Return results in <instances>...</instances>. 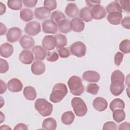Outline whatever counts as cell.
<instances>
[{"instance_id": "6da1fadb", "label": "cell", "mask_w": 130, "mask_h": 130, "mask_svg": "<svg viewBox=\"0 0 130 130\" xmlns=\"http://www.w3.org/2000/svg\"><path fill=\"white\" fill-rule=\"evenodd\" d=\"M68 93V88L65 84L58 83L54 85L50 95L49 100L54 103L60 102Z\"/></svg>"}, {"instance_id": "7a4b0ae2", "label": "cell", "mask_w": 130, "mask_h": 130, "mask_svg": "<svg viewBox=\"0 0 130 130\" xmlns=\"http://www.w3.org/2000/svg\"><path fill=\"white\" fill-rule=\"evenodd\" d=\"M68 85L71 93L74 95H80L84 91V86L81 79L77 76H71L68 81Z\"/></svg>"}, {"instance_id": "3957f363", "label": "cell", "mask_w": 130, "mask_h": 130, "mask_svg": "<svg viewBox=\"0 0 130 130\" xmlns=\"http://www.w3.org/2000/svg\"><path fill=\"white\" fill-rule=\"evenodd\" d=\"M35 108L43 117L51 115L53 111V105L45 99H38L35 102Z\"/></svg>"}, {"instance_id": "277c9868", "label": "cell", "mask_w": 130, "mask_h": 130, "mask_svg": "<svg viewBox=\"0 0 130 130\" xmlns=\"http://www.w3.org/2000/svg\"><path fill=\"white\" fill-rule=\"evenodd\" d=\"M71 105L75 114L78 117L85 115L87 112V107L84 101L80 98L74 97L72 99Z\"/></svg>"}, {"instance_id": "5b68a950", "label": "cell", "mask_w": 130, "mask_h": 130, "mask_svg": "<svg viewBox=\"0 0 130 130\" xmlns=\"http://www.w3.org/2000/svg\"><path fill=\"white\" fill-rule=\"evenodd\" d=\"M72 55L78 57H83L86 52V45L82 42L77 41L73 43L70 47Z\"/></svg>"}, {"instance_id": "8992f818", "label": "cell", "mask_w": 130, "mask_h": 130, "mask_svg": "<svg viewBox=\"0 0 130 130\" xmlns=\"http://www.w3.org/2000/svg\"><path fill=\"white\" fill-rule=\"evenodd\" d=\"M24 31L28 35L31 36H36L41 31L40 23L36 21H30L26 24Z\"/></svg>"}, {"instance_id": "52a82bcc", "label": "cell", "mask_w": 130, "mask_h": 130, "mask_svg": "<svg viewBox=\"0 0 130 130\" xmlns=\"http://www.w3.org/2000/svg\"><path fill=\"white\" fill-rule=\"evenodd\" d=\"M22 34L21 30L17 27H13L10 28L6 35L7 40L10 43L17 42L20 38Z\"/></svg>"}, {"instance_id": "ba28073f", "label": "cell", "mask_w": 130, "mask_h": 130, "mask_svg": "<svg viewBox=\"0 0 130 130\" xmlns=\"http://www.w3.org/2000/svg\"><path fill=\"white\" fill-rule=\"evenodd\" d=\"M124 82L119 80H113L110 86V90L111 93L115 95L118 96L122 93L124 89Z\"/></svg>"}, {"instance_id": "9c48e42d", "label": "cell", "mask_w": 130, "mask_h": 130, "mask_svg": "<svg viewBox=\"0 0 130 130\" xmlns=\"http://www.w3.org/2000/svg\"><path fill=\"white\" fill-rule=\"evenodd\" d=\"M42 30L45 34H55L58 30L57 24L52 20L47 19L42 24Z\"/></svg>"}, {"instance_id": "30bf717a", "label": "cell", "mask_w": 130, "mask_h": 130, "mask_svg": "<svg viewBox=\"0 0 130 130\" xmlns=\"http://www.w3.org/2000/svg\"><path fill=\"white\" fill-rule=\"evenodd\" d=\"M91 12L92 18L96 20L104 18L107 14L105 8L100 5H96L93 6L91 10Z\"/></svg>"}, {"instance_id": "8fae6325", "label": "cell", "mask_w": 130, "mask_h": 130, "mask_svg": "<svg viewBox=\"0 0 130 130\" xmlns=\"http://www.w3.org/2000/svg\"><path fill=\"white\" fill-rule=\"evenodd\" d=\"M7 86L9 91L12 92H19L23 88V84L21 81L15 78L10 79L8 82Z\"/></svg>"}, {"instance_id": "7c38bea8", "label": "cell", "mask_w": 130, "mask_h": 130, "mask_svg": "<svg viewBox=\"0 0 130 130\" xmlns=\"http://www.w3.org/2000/svg\"><path fill=\"white\" fill-rule=\"evenodd\" d=\"M19 59L23 64H30L34 59L33 53L28 50H23L19 54Z\"/></svg>"}, {"instance_id": "4fadbf2b", "label": "cell", "mask_w": 130, "mask_h": 130, "mask_svg": "<svg viewBox=\"0 0 130 130\" xmlns=\"http://www.w3.org/2000/svg\"><path fill=\"white\" fill-rule=\"evenodd\" d=\"M83 79L88 82H97L100 80V75L95 71H86L82 75Z\"/></svg>"}, {"instance_id": "5bb4252c", "label": "cell", "mask_w": 130, "mask_h": 130, "mask_svg": "<svg viewBox=\"0 0 130 130\" xmlns=\"http://www.w3.org/2000/svg\"><path fill=\"white\" fill-rule=\"evenodd\" d=\"M92 106L96 110L102 112L107 108L108 102L103 98L97 97L94 99L92 102Z\"/></svg>"}, {"instance_id": "9a60e30c", "label": "cell", "mask_w": 130, "mask_h": 130, "mask_svg": "<svg viewBox=\"0 0 130 130\" xmlns=\"http://www.w3.org/2000/svg\"><path fill=\"white\" fill-rule=\"evenodd\" d=\"M108 21L113 25H118L122 20V13L115 11L108 14L107 16Z\"/></svg>"}, {"instance_id": "2e32d148", "label": "cell", "mask_w": 130, "mask_h": 130, "mask_svg": "<svg viewBox=\"0 0 130 130\" xmlns=\"http://www.w3.org/2000/svg\"><path fill=\"white\" fill-rule=\"evenodd\" d=\"M32 53L34 55L35 59L36 60H43L46 56V50L41 46L37 45L31 49Z\"/></svg>"}, {"instance_id": "e0dca14e", "label": "cell", "mask_w": 130, "mask_h": 130, "mask_svg": "<svg viewBox=\"0 0 130 130\" xmlns=\"http://www.w3.org/2000/svg\"><path fill=\"white\" fill-rule=\"evenodd\" d=\"M34 13L36 18L40 20H43L49 17L51 13V11L45 7H41L36 8Z\"/></svg>"}, {"instance_id": "ac0fdd59", "label": "cell", "mask_w": 130, "mask_h": 130, "mask_svg": "<svg viewBox=\"0 0 130 130\" xmlns=\"http://www.w3.org/2000/svg\"><path fill=\"white\" fill-rule=\"evenodd\" d=\"M42 44L43 48L47 50L51 51L54 49V37L52 35L45 36L42 41Z\"/></svg>"}, {"instance_id": "d6986e66", "label": "cell", "mask_w": 130, "mask_h": 130, "mask_svg": "<svg viewBox=\"0 0 130 130\" xmlns=\"http://www.w3.org/2000/svg\"><path fill=\"white\" fill-rule=\"evenodd\" d=\"M13 51V46L8 43H4L1 45L0 54L2 57L8 58L12 55Z\"/></svg>"}, {"instance_id": "ffe728a7", "label": "cell", "mask_w": 130, "mask_h": 130, "mask_svg": "<svg viewBox=\"0 0 130 130\" xmlns=\"http://www.w3.org/2000/svg\"><path fill=\"white\" fill-rule=\"evenodd\" d=\"M45 69L44 63L41 61H35L31 66V71L36 75L42 74L45 71Z\"/></svg>"}, {"instance_id": "44dd1931", "label": "cell", "mask_w": 130, "mask_h": 130, "mask_svg": "<svg viewBox=\"0 0 130 130\" xmlns=\"http://www.w3.org/2000/svg\"><path fill=\"white\" fill-rule=\"evenodd\" d=\"M72 27V30L74 31L79 32L82 31L85 27V23L80 18L75 17L72 19L71 21Z\"/></svg>"}, {"instance_id": "7402d4cb", "label": "cell", "mask_w": 130, "mask_h": 130, "mask_svg": "<svg viewBox=\"0 0 130 130\" xmlns=\"http://www.w3.org/2000/svg\"><path fill=\"white\" fill-rule=\"evenodd\" d=\"M19 44L24 49H30L35 45V40L31 37L23 35L19 40Z\"/></svg>"}, {"instance_id": "603a6c76", "label": "cell", "mask_w": 130, "mask_h": 130, "mask_svg": "<svg viewBox=\"0 0 130 130\" xmlns=\"http://www.w3.org/2000/svg\"><path fill=\"white\" fill-rule=\"evenodd\" d=\"M78 12L79 9L75 3H69L66 7L65 13L69 17H75L78 15Z\"/></svg>"}, {"instance_id": "cb8c5ba5", "label": "cell", "mask_w": 130, "mask_h": 130, "mask_svg": "<svg viewBox=\"0 0 130 130\" xmlns=\"http://www.w3.org/2000/svg\"><path fill=\"white\" fill-rule=\"evenodd\" d=\"M58 29L61 32L67 34L72 30V24L71 21L68 19H64L61 20L59 24Z\"/></svg>"}, {"instance_id": "d4e9b609", "label": "cell", "mask_w": 130, "mask_h": 130, "mask_svg": "<svg viewBox=\"0 0 130 130\" xmlns=\"http://www.w3.org/2000/svg\"><path fill=\"white\" fill-rule=\"evenodd\" d=\"M23 93L25 99L29 101H33L37 97V92L36 89L34 87L31 86L25 87Z\"/></svg>"}, {"instance_id": "484cf974", "label": "cell", "mask_w": 130, "mask_h": 130, "mask_svg": "<svg viewBox=\"0 0 130 130\" xmlns=\"http://www.w3.org/2000/svg\"><path fill=\"white\" fill-rule=\"evenodd\" d=\"M57 127L56 120L52 118L49 117L45 119L42 123V129L46 130H55Z\"/></svg>"}, {"instance_id": "4316f807", "label": "cell", "mask_w": 130, "mask_h": 130, "mask_svg": "<svg viewBox=\"0 0 130 130\" xmlns=\"http://www.w3.org/2000/svg\"><path fill=\"white\" fill-rule=\"evenodd\" d=\"M79 16L82 20H84L86 22L91 21L93 19L91 10L88 7H84L82 8L79 12Z\"/></svg>"}, {"instance_id": "83f0119b", "label": "cell", "mask_w": 130, "mask_h": 130, "mask_svg": "<svg viewBox=\"0 0 130 130\" xmlns=\"http://www.w3.org/2000/svg\"><path fill=\"white\" fill-rule=\"evenodd\" d=\"M54 44L57 48H63L67 45V39L66 37L62 34H57L54 36Z\"/></svg>"}, {"instance_id": "f1b7e54d", "label": "cell", "mask_w": 130, "mask_h": 130, "mask_svg": "<svg viewBox=\"0 0 130 130\" xmlns=\"http://www.w3.org/2000/svg\"><path fill=\"white\" fill-rule=\"evenodd\" d=\"M20 18L25 22H28L34 18L33 11L28 8H24L20 12Z\"/></svg>"}, {"instance_id": "f546056e", "label": "cell", "mask_w": 130, "mask_h": 130, "mask_svg": "<svg viewBox=\"0 0 130 130\" xmlns=\"http://www.w3.org/2000/svg\"><path fill=\"white\" fill-rule=\"evenodd\" d=\"M75 119V115L71 111L64 112L61 117L62 122L66 125L71 124Z\"/></svg>"}, {"instance_id": "4dcf8cb0", "label": "cell", "mask_w": 130, "mask_h": 130, "mask_svg": "<svg viewBox=\"0 0 130 130\" xmlns=\"http://www.w3.org/2000/svg\"><path fill=\"white\" fill-rule=\"evenodd\" d=\"M113 112V119L116 122L119 123L122 122L125 119V113L123 109H117L114 110Z\"/></svg>"}, {"instance_id": "1f68e13d", "label": "cell", "mask_w": 130, "mask_h": 130, "mask_svg": "<svg viewBox=\"0 0 130 130\" xmlns=\"http://www.w3.org/2000/svg\"><path fill=\"white\" fill-rule=\"evenodd\" d=\"M110 109L112 111L117 109H124L125 108V104L123 100L117 98L113 100L110 104Z\"/></svg>"}, {"instance_id": "d6a6232c", "label": "cell", "mask_w": 130, "mask_h": 130, "mask_svg": "<svg viewBox=\"0 0 130 130\" xmlns=\"http://www.w3.org/2000/svg\"><path fill=\"white\" fill-rule=\"evenodd\" d=\"M106 11L108 13L115 11L120 13L122 12V9L120 6V5L117 2V1L112 2L109 4L106 7Z\"/></svg>"}, {"instance_id": "836d02e7", "label": "cell", "mask_w": 130, "mask_h": 130, "mask_svg": "<svg viewBox=\"0 0 130 130\" xmlns=\"http://www.w3.org/2000/svg\"><path fill=\"white\" fill-rule=\"evenodd\" d=\"M51 19L54 21L56 24H59V23L62 20L66 19V16L63 13L59 11H53L50 16Z\"/></svg>"}, {"instance_id": "e575fe53", "label": "cell", "mask_w": 130, "mask_h": 130, "mask_svg": "<svg viewBox=\"0 0 130 130\" xmlns=\"http://www.w3.org/2000/svg\"><path fill=\"white\" fill-rule=\"evenodd\" d=\"M119 50L124 54L129 53L130 52V41L128 39L122 40L119 44Z\"/></svg>"}, {"instance_id": "d590c367", "label": "cell", "mask_w": 130, "mask_h": 130, "mask_svg": "<svg viewBox=\"0 0 130 130\" xmlns=\"http://www.w3.org/2000/svg\"><path fill=\"white\" fill-rule=\"evenodd\" d=\"M7 5L9 8L14 10H19L22 7V1L20 0H9Z\"/></svg>"}, {"instance_id": "8d00e7d4", "label": "cell", "mask_w": 130, "mask_h": 130, "mask_svg": "<svg viewBox=\"0 0 130 130\" xmlns=\"http://www.w3.org/2000/svg\"><path fill=\"white\" fill-rule=\"evenodd\" d=\"M119 80L124 81V75L120 70H117L113 72L111 76V81Z\"/></svg>"}, {"instance_id": "74e56055", "label": "cell", "mask_w": 130, "mask_h": 130, "mask_svg": "<svg viewBox=\"0 0 130 130\" xmlns=\"http://www.w3.org/2000/svg\"><path fill=\"white\" fill-rule=\"evenodd\" d=\"M100 89V87L96 83H90L87 85L86 87V91L91 94L95 95L98 93Z\"/></svg>"}, {"instance_id": "f35d334b", "label": "cell", "mask_w": 130, "mask_h": 130, "mask_svg": "<svg viewBox=\"0 0 130 130\" xmlns=\"http://www.w3.org/2000/svg\"><path fill=\"white\" fill-rule=\"evenodd\" d=\"M59 58V55L56 51L48 52L46 53V59L50 62H55Z\"/></svg>"}, {"instance_id": "ab89813d", "label": "cell", "mask_w": 130, "mask_h": 130, "mask_svg": "<svg viewBox=\"0 0 130 130\" xmlns=\"http://www.w3.org/2000/svg\"><path fill=\"white\" fill-rule=\"evenodd\" d=\"M44 7H46L50 11L55 10L57 7V3L55 0H46L44 2Z\"/></svg>"}, {"instance_id": "60d3db41", "label": "cell", "mask_w": 130, "mask_h": 130, "mask_svg": "<svg viewBox=\"0 0 130 130\" xmlns=\"http://www.w3.org/2000/svg\"><path fill=\"white\" fill-rule=\"evenodd\" d=\"M58 53L61 58H67L71 55L68 47H63L58 49Z\"/></svg>"}, {"instance_id": "b9f144b4", "label": "cell", "mask_w": 130, "mask_h": 130, "mask_svg": "<svg viewBox=\"0 0 130 130\" xmlns=\"http://www.w3.org/2000/svg\"><path fill=\"white\" fill-rule=\"evenodd\" d=\"M9 64L8 62L5 59L1 58L0 61V73H5L9 70Z\"/></svg>"}, {"instance_id": "7bdbcfd3", "label": "cell", "mask_w": 130, "mask_h": 130, "mask_svg": "<svg viewBox=\"0 0 130 130\" xmlns=\"http://www.w3.org/2000/svg\"><path fill=\"white\" fill-rule=\"evenodd\" d=\"M121 7L124 11L129 13L130 12V1L129 0H121L119 1Z\"/></svg>"}, {"instance_id": "ee69618b", "label": "cell", "mask_w": 130, "mask_h": 130, "mask_svg": "<svg viewBox=\"0 0 130 130\" xmlns=\"http://www.w3.org/2000/svg\"><path fill=\"white\" fill-rule=\"evenodd\" d=\"M117 128V125L113 121H107L103 125V129L107 130V129H112V130H116Z\"/></svg>"}, {"instance_id": "f6af8a7d", "label": "cell", "mask_w": 130, "mask_h": 130, "mask_svg": "<svg viewBox=\"0 0 130 130\" xmlns=\"http://www.w3.org/2000/svg\"><path fill=\"white\" fill-rule=\"evenodd\" d=\"M124 55L120 52H117L114 56V63L117 66H119L123 60Z\"/></svg>"}, {"instance_id": "bcb514c9", "label": "cell", "mask_w": 130, "mask_h": 130, "mask_svg": "<svg viewBox=\"0 0 130 130\" xmlns=\"http://www.w3.org/2000/svg\"><path fill=\"white\" fill-rule=\"evenodd\" d=\"M24 5L28 8H32L36 6L38 1L37 0H23L22 1Z\"/></svg>"}, {"instance_id": "7dc6e473", "label": "cell", "mask_w": 130, "mask_h": 130, "mask_svg": "<svg viewBox=\"0 0 130 130\" xmlns=\"http://www.w3.org/2000/svg\"><path fill=\"white\" fill-rule=\"evenodd\" d=\"M121 25L125 28L129 29L130 28V17H126L121 21Z\"/></svg>"}, {"instance_id": "c3c4849f", "label": "cell", "mask_w": 130, "mask_h": 130, "mask_svg": "<svg viewBox=\"0 0 130 130\" xmlns=\"http://www.w3.org/2000/svg\"><path fill=\"white\" fill-rule=\"evenodd\" d=\"M130 129V124L128 122H124L121 123L119 125L118 129L119 130H122V129Z\"/></svg>"}, {"instance_id": "681fc988", "label": "cell", "mask_w": 130, "mask_h": 130, "mask_svg": "<svg viewBox=\"0 0 130 130\" xmlns=\"http://www.w3.org/2000/svg\"><path fill=\"white\" fill-rule=\"evenodd\" d=\"M14 130H19V129H23V130H27L28 127L26 124L22 123H20L17 124L15 127L14 128Z\"/></svg>"}, {"instance_id": "f907efd6", "label": "cell", "mask_w": 130, "mask_h": 130, "mask_svg": "<svg viewBox=\"0 0 130 130\" xmlns=\"http://www.w3.org/2000/svg\"><path fill=\"white\" fill-rule=\"evenodd\" d=\"M0 93L2 94L7 90V85L2 80H0Z\"/></svg>"}, {"instance_id": "816d5d0a", "label": "cell", "mask_w": 130, "mask_h": 130, "mask_svg": "<svg viewBox=\"0 0 130 130\" xmlns=\"http://www.w3.org/2000/svg\"><path fill=\"white\" fill-rule=\"evenodd\" d=\"M86 4H87V5L89 7H93L96 5H100V4L101 3V1H85Z\"/></svg>"}, {"instance_id": "f5cc1de1", "label": "cell", "mask_w": 130, "mask_h": 130, "mask_svg": "<svg viewBox=\"0 0 130 130\" xmlns=\"http://www.w3.org/2000/svg\"><path fill=\"white\" fill-rule=\"evenodd\" d=\"M7 31L6 26L2 23H1V36L4 35Z\"/></svg>"}, {"instance_id": "db71d44e", "label": "cell", "mask_w": 130, "mask_h": 130, "mask_svg": "<svg viewBox=\"0 0 130 130\" xmlns=\"http://www.w3.org/2000/svg\"><path fill=\"white\" fill-rule=\"evenodd\" d=\"M0 11H1V15H2L3 14H4L6 12V6L3 4L2 2H0Z\"/></svg>"}, {"instance_id": "11a10c76", "label": "cell", "mask_w": 130, "mask_h": 130, "mask_svg": "<svg viewBox=\"0 0 130 130\" xmlns=\"http://www.w3.org/2000/svg\"><path fill=\"white\" fill-rule=\"evenodd\" d=\"M0 129H11V128L8 126V125H3L1 126L0 127Z\"/></svg>"}]
</instances>
